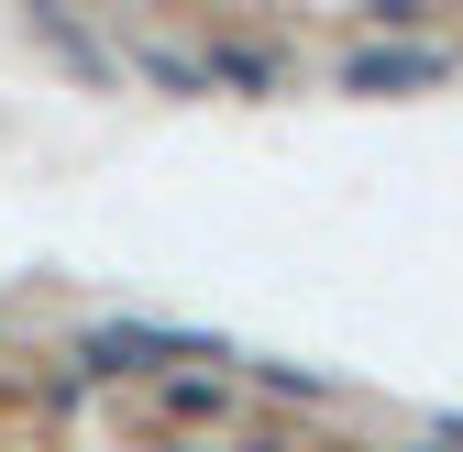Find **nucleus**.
Instances as JSON below:
<instances>
[{"mask_svg":"<svg viewBox=\"0 0 463 452\" xmlns=\"http://www.w3.org/2000/svg\"><path fill=\"white\" fill-rule=\"evenodd\" d=\"M354 89H409V78H441L430 55H354V67H342Z\"/></svg>","mask_w":463,"mask_h":452,"instance_id":"nucleus-1","label":"nucleus"}]
</instances>
